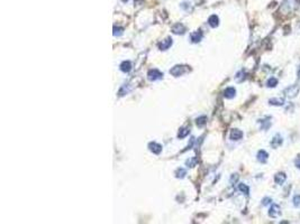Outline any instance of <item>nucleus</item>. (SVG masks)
Wrapping results in <instances>:
<instances>
[{
    "instance_id": "nucleus-7",
    "label": "nucleus",
    "mask_w": 300,
    "mask_h": 224,
    "mask_svg": "<svg viewBox=\"0 0 300 224\" xmlns=\"http://www.w3.org/2000/svg\"><path fill=\"white\" fill-rule=\"evenodd\" d=\"M286 180H287V176H286L284 173H278V174H276V176H274V182H276V184L282 185Z\"/></svg>"
},
{
    "instance_id": "nucleus-23",
    "label": "nucleus",
    "mask_w": 300,
    "mask_h": 224,
    "mask_svg": "<svg viewBox=\"0 0 300 224\" xmlns=\"http://www.w3.org/2000/svg\"><path fill=\"white\" fill-rule=\"evenodd\" d=\"M123 33V28H117V27H114V35L115 36H118V35H120Z\"/></svg>"
},
{
    "instance_id": "nucleus-15",
    "label": "nucleus",
    "mask_w": 300,
    "mask_h": 224,
    "mask_svg": "<svg viewBox=\"0 0 300 224\" xmlns=\"http://www.w3.org/2000/svg\"><path fill=\"white\" fill-rule=\"evenodd\" d=\"M269 103H270L271 106H281L284 104V99H281V98H279V99H276V98H273V99H270L269 100Z\"/></svg>"
},
{
    "instance_id": "nucleus-5",
    "label": "nucleus",
    "mask_w": 300,
    "mask_h": 224,
    "mask_svg": "<svg viewBox=\"0 0 300 224\" xmlns=\"http://www.w3.org/2000/svg\"><path fill=\"white\" fill-rule=\"evenodd\" d=\"M282 142H283L282 137L280 135H276L273 137V139L271 140V146H272V148H279L282 145Z\"/></svg>"
},
{
    "instance_id": "nucleus-20",
    "label": "nucleus",
    "mask_w": 300,
    "mask_h": 224,
    "mask_svg": "<svg viewBox=\"0 0 300 224\" xmlns=\"http://www.w3.org/2000/svg\"><path fill=\"white\" fill-rule=\"evenodd\" d=\"M184 175H186V170L183 168H178L177 171H175V176L178 177V178H183Z\"/></svg>"
},
{
    "instance_id": "nucleus-25",
    "label": "nucleus",
    "mask_w": 300,
    "mask_h": 224,
    "mask_svg": "<svg viewBox=\"0 0 300 224\" xmlns=\"http://www.w3.org/2000/svg\"><path fill=\"white\" fill-rule=\"evenodd\" d=\"M271 200H272L271 198H269V197H265V198L263 200V205H268V204L270 203Z\"/></svg>"
},
{
    "instance_id": "nucleus-17",
    "label": "nucleus",
    "mask_w": 300,
    "mask_h": 224,
    "mask_svg": "<svg viewBox=\"0 0 300 224\" xmlns=\"http://www.w3.org/2000/svg\"><path fill=\"white\" fill-rule=\"evenodd\" d=\"M276 85H278V80H276V77H271L266 82V86L268 88H276Z\"/></svg>"
},
{
    "instance_id": "nucleus-8",
    "label": "nucleus",
    "mask_w": 300,
    "mask_h": 224,
    "mask_svg": "<svg viewBox=\"0 0 300 224\" xmlns=\"http://www.w3.org/2000/svg\"><path fill=\"white\" fill-rule=\"evenodd\" d=\"M171 45H172V38L168 37L165 41H162V43L159 44V48H160L161 51H165V49H168Z\"/></svg>"
},
{
    "instance_id": "nucleus-1",
    "label": "nucleus",
    "mask_w": 300,
    "mask_h": 224,
    "mask_svg": "<svg viewBox=\"0 0 300 224\" xmlns=\"http://www.w3.org/2000/svg\"><path fill=\"white\" fill-rule=\"evenodd\" d=\"M298 93H299V86L298 85H290L289 88H287L283 91V94L289 99H292L294 96H297Z\"/></svg>"
},
{
    "instance_id": "nucleus-24",
    "label": "nucleus",
    "mask_w": 300,
    "mask_h": 224,
    "mask_svg": "<svg viewBox=\"0 0 300 224\" xmlns=\"http://www.w3.org/2000/svg\"><path fill=\"white\" fill-rule=\"evenodd\" d=\"M196 163H197V159H196V158H193L192 160H188V161H187V165H189L190 167H193ZM189 166H188V167H189Z\"/></svg>"
},
{
    "instance_id": "nucleus-27",
    "label": "nucleus",
    "mask_w": 300,
    "mask_h": 224,
    "mask_svg": "<svg viewBox=\"0 0 300 224\" xmlns=\"http://www.w3.org/2000/svg\"><path fill=\"white\" fill-rule=\"evenodd\" d=\"M298 77H300V67H299V70H298Z\"/></svg>"
},
{
    "instance_id": "nucleus-9",
    "label": "nucleus",
    "mask_w": 300,
    "mask_h": 224,
    "mask_svg": "<svg viewBox=\"0 0 300 224\" xmlns=\"http://www.w3.org/2000/svg\"><path fill=\"white\" fill-rule=\"evenodd\" d=\"M243 138V132L238 129H233L230 132V139L232 140H240Z\"/></svg>"
},
{
    "instance_id": "nucleus-3",
    "label": "nucleus",
    "mask_w": 300,
    "mask_h": 224,
    "mask_svg": "<svg viewBox=\"0 0 300 224\" xmlns=\"http://www.w3.org/2000/svg\"><path fill=\"white\" fill-rule=\"evenodd\" d=\"M186 66H183V65H177V66H174L172 67L171 70H170V73L173 75V76H180L182 75L184 72H186Z\"/></svg>"
},
{
    "instance_id": "nucleus-2",
    "label": "nucleus",
    "mask_w": 300,
    "mask_h": 224,
    "mask_svg": "<svg viewBox=\"0 0 300 224\" xmlns=\"http://www.w3.org/2000/svg\"><path fill=\"white\" fill-rule=\"evenodd\" d=\"M147 77L150 81H156V80H161L163 77V73L159 71V70H151L149 73H147Z\"/></svg>"
},
{
    "instance_id": "nucleus-11",
    "label": "nucleus",
    "mask_w": 300,
    "mask_h": 224,
    "mask_svg": "<svg viewBox=\"0 0 300 224\" xmlns=\"http://www.w3.org/2000/svg\"><path fill=\"white\" fill-rule=\"evenodd\" d=\"M190 38H191V41L193 43H199V41L202 39V33L201 31H193L190 36Z\"/></svg>"
},
{
    "instance_id": "nucleus-4",
    "label": "nucleus",
    "mask_w": 300,
    "mask_h": 224,
    "mask_svg": "<svg viewBox=\"0 0 300 224\" xmlns=\"http://www.w3.org/2000/svg\"><path fill=\"white\" fill-rule=\"evenodd\" d=\"M281 214V210H280V206L276 205V204H272V206L270 207V211H269V215L271 218H276L280 216Z\"/></svg>"
},
{
    "instance_id": "nucleus-18",
    "label": "nucleus",
    "mask_w": 300,
    "mask_h": 224,
    "mask_svg": "<svg viewBox=\"0 0 300 224\" xmlns=\"http://www.w3.org/2000/svg\"><path fill=\"white\" fill-rule=\"evenodd\" d=\"M189 132H190V130L188 129V128H181L180 131H179V133H178V137H179V138H184L186 136L189 135Z\"/></svg>"
},
{
    "instance_id": "nucleus-22",
    "label": "nucleus",
    "mask_w": 300,
    "mask_h": 224,
    "mask_svg": "<svg viewBox=\"0 0 300 224\" xmlns=\"http://www.w3.org/2000/svg\"><path fill=\"white\" fill-rule=\"evenodd\" d=\"M206 122H207V117H205V116H202V117H199V118L197 119V124H198L199 127L204 126Z\"/></svg>"
},
{
    "instance_id": "nucleus-26",
    "label": "nucleus",
    "mask_w": 300,
    "mask_h": 224,
    "mask_svg": "<svg viewBox=\"0 0 300 224\" xmlns=\"http://www.w3.org/2000/svg\"><path fill=\"white\" fill-rule=\"evenodd\" d=\"M294 163H296V166H297V167H298V168L300 169V156H298V158L296 159V161H294Z\"/></svg>"
},
{
    "instance_id": "nucleus-16",
    "label": "nucleus",
    "mask_w": 300,
    "mask_h": 224,
    "mask_svg": "<svg viewBox=\"0 0 300 224\" xmlns=\"http://www.w3.org/2000/svg\"><path fill=\"white\" fill-rule=\"evenodd\" d=\"M120 70L123 72H129L132 70V64H131V62H128V61H125V62H123L121 64H120Z\"/></svg>"
},
{
    "instance_id": "nucleus-12",
    "label": "nucleus",
    "mask_w": 300,
    "mask_h": 224,
    "mask_svg": "<svg viewBox=\"0 0 300 224\" xmlns=\"http://www.w3.org/2000/svg\"><path fill=\"white\" fill-rule=\"evenodd\" d=\"M208 24L211 26V27H217L218 25H219V18L217 17L216 15H211L209 17V19H208Z\"/></svg>"
},
{
    "instance_id": "nucleus-6",
    "label": "nucleus",
    "mask_w": 300,
    "mask_h": 224,
    "mask_svg": "<svg viewBox=\"0 0 300 224\" xmlns=\"http://www.w3.org/2000/svg\"><path fill=\"white\" fill-rule=\"evenodd\" d=\"M149 148H150V150L152 153H156V155L162 151V146L159 145V143H156V142H150V143H149Z\"/></svg>"
},
{
    "instance_id": "nucleus-13",
    "label": "nucleus",
    "mask_w": 300,
    "mask_h": 224,
    "mask_svg": "<svg viewBox=\"0 0 300 224\" xmlns=\"http://www.w3.org/2000/svg\"><path fill=\"white\" fill-rule=\"evenodd\" d=\"M235 94H236V90L234 88H227L224 92V96L227 98V99H232L234 98Z\"/></svg>"
},
{
    "instance_id": "nucleus-10",
    "label": "nucleus",
    "mask_w": 300,
    "mask_h": 224,
    "mask_svg": "<svg viewBox=\"0 0 300 224\" xmlns=\"http://www.w3.org/2000/svg\"><path fill=\"white\" fill-rule=\"evenodd\" d=\"M268 157H269V155L268 153L265 151V150H260L258 153V160L260 163H266V160H268Z\"/></svg>"
},
{
    "instance_id": "nucleus-14",
    "label": "nucleus",
    "mask_w": 300,
    "mask_h": 224,
    "mask_svg": "<svg viewBox=\"0 0 300 224\" xmlns=\"http://www.w3.org/2000/svg\"><path fill=\"white\" fill-rule=\"evenodd\" d=\"M184 30H186V28H184V26L182 24H177L172 27V31H173L174 34H183Z\"/></svg>"
},
{
    "instance_id": "nucleus-19",
    "label": "nucleus",
    "mask_w": 300,
    "mask_h": 224,
    "mask_svg": "<svg viewBox=\"0 0 300 224\" xmlns=\"http://www.w3.org/2000/svg\"><path fill=\"white\" fill-rule=\"evenodd\" d=\"M238 189H240V192H243L245 195H248V193H250V188H248V186L245 185V184H240V185H238Z\"/></svg>"
},
{
    "instance_id": "nucleus-21",
    "label": "nucleus",
    "mask_w": 300,
    "mask_h": 224,
    "mask_svg": "<svg viewBox=\"0 0 300 224\" xmlns=\"http://www.w3.org/2000/svg\"><path fill=\"white\" fill-rule=\"evenodd\" d=\"M292 202H294V207H297V208H300V195L299 194L294 195V200H292Z\"/></svg>"
}]
</instances>
